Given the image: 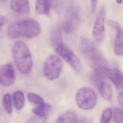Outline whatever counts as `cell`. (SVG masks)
Returning <instances> with one entry per match:
<instances>
[{"instance_id": "obj_1", "label": "cell", "mask_w": 123, "mask_h": 123, "mask_svg": "<svg viewBox=\"0 0 123 123\" xmlns=\"http://www.w3.org/2000/svg\"><path fill=\"white\" fill-rule=\"evenodd\" d=\"M41 30V26L38 21L27 18L11 24L8 27V34L12 39L21 37L31 38L38 36Z\"/></svg>"}, {"instance_id": "obj_2", "label": "cell", "mask_w": 123, "mask_h": 123, "mask_svg": "<svg viewBox=\"0 0 123 123\" xmlns=\"http://www.w3.org/2000/svg\"><path fill=\"white\" fill-rule=\"evenodd\" d=\"M14 62L19 71L23 74L30 72L33 66V60L28 47L23 42H17L12 48Z\"/></svg>"}, {"instance_id": "obj_3", "label": "cell", "mask_w": 123, "mask_h": 123, "mask_svg": "<svg viewBox=\"0 0 123 123\" xmlns=\"http://www.w3.org/2000/svg\"><path fill=\"white\" fill-rule=\"evenodd\" d=\"M80 47L81 52L91 62L93 68L98 66L106 67L107 62L105 59L91 40L82 38Z\"/></svg>"}, {"instance_id": "obj_4", "label": "cell", "mask_w": 123, "mask_h": 123, "mask_svg": "<svg viewBox=\"0 0 123 123\" xmlns=\"http://www.w3.org/2000/svg\"><path fill=\"white\" fill-rule=\"evenodd\" d=\"M75 100L79 108L83 110H90L96 105L97 96L92 89L88 87H83L77 92Z\"/></svg>"}, {"instance_id": "obj_5", "label": "cell", "mask_w": 123, "mask_h": 123, "mask_svg": "<svg viewBox=\"0 0 123 123\" xmlns=\"http://www.w3.org/2000/svg\"><path fill=\"white\" fill-rule=\"evenodd\" d=\"M62 63L61 59L56 55L49 56L44 66V73L48 80H54L57 79L61 73Z\"/></svg>"}, {"instance_id": "obj_6", "label": "cell", "mask_w": 123, "mask_h": 123, "mask_svg": "<svg viewBox=\"0 0 123 123\" xmlns=\"http://www.w3.org/2000/svg\"><path fill=\"white\" fill-rule=\"evenodd\" d=\"M57 55L69 63L73 69L77 72L80 71L81 65L78 57L72 51L63 43H61L55 48Z\"/></svg>"}, {"instance_id": "obj_7", "label": "cell", "mask_w": 123, "mask_h": 123, "mask_svg": "<svg viewBox=\"0 0 123 123\" xmlns=\"http://www.w3.org/2000/svg\"><path fill=\"white\" fill-rule=\"evenodd\" d=\"M105 10L103 7L99 10L96 15L93 28V37L95 41L100 42L105 34Z\"/></svg>"}, {"instance_id": "obj_8", "label": "cell", "mask_w": 123, "mask_h": 123, "mask_svg": "<svg viewBox=\"0 0 123 123\" xmlns=\"http://www.w3.org/2000/svg\"><path fill=\"white\" fill-rule=\"evenodd\" d=\"M16 78L15 70L11 64H5L0 66V85L4 86L11 85Z\"/></svg>"}, {"instance_id": "obj_9", "label": "cell", "mask_w": 123, "mask_h": 123, "mask_svg": "<svg viewBox=\"0 0 123 123\" xmlns=\"http://www.w3.org/2000/svg\"><path fill=\"white\" fill-rule=\"evenodd\" d=\"M107 24L116 31L114 42V53L116 55L121 56L123 55V30L117 22L111 20H108Z\"/></svg>"}, {"instance_id": "obj_10", "label": "cell", "mask_w": 123, "mask_h": 123, "mask_svg": "<svg viewBox=\"0 0 123 123\" xmlns=\"http://www.w3.org/2000/svg\"><path fill=\"white\" fill-rule=\"evenodd\" d=\"M105 72L106 76L112 81L117 90H122L123 85L122 72L118 69H110L107 68L106 69Z\"/></svg>"}, {"instance_id": "obj_11", "label": "cell", "mask_w": 123, "mask_h": 123, "mask_svg": "<svg viewBox=\"0 0 123 123\" xmlns=\"http://www.w3.org/2000/svg\"><path fill=\"white\" fill-rule=\"evenodd\" d=\"M10 5L12 10L19 14H27L30 11V3L28 0H12Z\"/></svg>"}, {"instance_id": "obj_12", "label": "cell", "mask_w": 123, "mask_h": 123, "mask_svg": "<svg viewBox=\"0 0 123 123\" xmlns=\"http://www.w3.org/2000/svg\"><path fill=\"white\" fill-rule=\"evenodd\" d=\"M54 2L48 0H37L36 4V12L38 14L48 15L54 5Z\"/></svg>"}, {"instance_id": "obj_13", "label": "cell", "mask_w": 123, "mask_h": 123, "mask_svg": "<svg viewBox=\"0 0 123 123\" xmlns=\"http://www.w3.org/2000/svg\"><path fill=\"white\" fill-rule=\"evenodd\" d=\"M98 84L99 91L102 97L107 101L111 100L112 90L111 86L104 81L100 82Z\"/></svg>"}, {"instance_id": "obj_14", "label": "cell", "mask_w": 123, "mask_h": 123, "mask_svg": "<svg viewBox=\"0 0 123 123\" xmlns=\"http://www.w3.org/2000/svg\"><path fill=\"white\" fill-rule=\"evenodd\" d=\"M77 116L73 111H69L63 114L57 118L55 123H78Z\"/></svg>"}, {"instance_id": "obj_15", "label": "cell", "mask_w": 123, "mask_h": 123, "mask_svg": "<svg viewBox=\"0 0 123 123\" xmlns=\"http://www.w3.org/2000/svg\"><path fill=\"white\" fill-rule=\"evenodd\" d=\"M51 109V105L43 103L38 105L33 110V111L36 116L41 117H46Z\"/></svg>"}, {"instance_id": "obj_16", "label": "cell", "mask_w": 123, "mask_h": 123, "mask_svg": "<svg viewBox=\"0 0 123 123\" xmlns=\"http://www.w3.org/2000/svg\"><path fill=\"white\" fill-rule=\"evenodd\" d=\"M14 105L17 109H20L24 106L25 103V96L21 91H16L13 96Z\"/></svg>"}, {"instance_id": "obj_17", "label": "cell", "mask_w": 123, "mask_h": 123, "mask_svg": "<svg viewBox=\"0 0 123 123\" xmlns=\"http://www.w3.org/2000/svg\"><path fill=\"white\" fill-rule=\"evenodd\" d=\"M51 41L55 48L62 42V33L59 29L56 28L52 32L51 35Z\"/></svg>"}, {"instance_id": "obj_18", "label": "cell", "mask_w": 123, "mask_h": 123, "mask_svg": "<svg viewBox=\"0 0 123 123\" xmlns=\"http://www.w3.org/2000/svg\"><path fill=\"white\" fill-rule=\"evenodd\" d=\"M3 104L7 112L11 114L12 112V107L10 95L9 93L6 94L3 97Z\"/></svg>"}, {"instance_id": "obj_19", "label": "cell", "mask_w": 123, "mask_h": 123, "mask_svg": "<svg viewBox=\"0 0 123 123\" xmlns=\"http://www.w3.org/2000/svg\"><path fill=\"white\" fill-rule=\"evenodd\" d=\"M28 98L31 103L34 104L40 105L44 103L43 98L39 96L32 92L29 93Z\"/></svg>"}, {"instance_id": "obj_20", "label": "cell", "mask_w": 123, "mask_h": 123, "mask_svg": "<svg viewBox=\"0 0 123 123\" xmlns=\"http://www.w3.org/2000/svg\"><path fill=\"white\" fill-rule=\"evenodd\" d=\"M112 111L111 109L108 108L104 111L101 116L100 123H109L112 118Z\"/></svg>"}, {"instance_id": "obj_21", "label": "cell", "mask_w": 123, "mask_h": 123, "mask_svg": "<svg viewBox=\"0 0 123 123\" xmlns=\"http://www.w3.org/2000/svg\"><path fill=\"white\" fill-rule=\"evenodd\" d=\"M114 117L117 123H123V113L122 109L116 108L114 110Z\"/></svg>"}, {"instance_id": "obj_22", "label": "cell", "mask_w": 123, "mask_h": 123, "mask_svg": "<svg viewBox=\"0 0 123 123\" xmlns=\"http://www.w3.org/2000/svg\"><path fill=\"white\" fill-rule=\"evenodd\" d=\"M46 117L36 116L32 118L27 123H46Z\"/></svg>"}, {"instance_id": "obj_23", "label": "cell", "mask_w": 123, "mask_h": 123, "mask_svg": "<svg viewBox=\"0 0 123 123\" xmlns=\"http://www.w3.org/2000/svg\"><path fill=\"white\" fill-rule=\"evenodd\" d=\"M91 10L92 13H94L95 11L96 8L97 6L98 1L97 0H92L91 1Z\"/></svg>"}, {"instance_id": "obj_24", "label": "cell", "mask_w": 123, "mask_h": 123, "mask_svg": "<svg viewBox=\"0 0 123 123\" xmlns=\"http://www.w3.org/2000/svg\"><path fill=\"white\" fill-rule=\"evenodd\" d=\"M7 23L6 18L2 16H0V28L2 26L5 24Z\"/></svg>"}, {"instance_id": "obj_25", "label": "cell", "mask_w": 123, "mask_h": 123, "mask_svg": "<svg viewBox=\"0 0 123 123\" xmlns=\"http://www.w3.org/2000/svg\"><path fill=\"white\" fill-rule=\"evenodd\" d=\"M118 101L119 104L122 106L123 105V93L122 92H120L118 95Z\"/></svg>"}, {"instance_id": "obj_26", "label": "cell", "mask_w": 123, "mask_h": 123, "mask_svg": "<svg viewBox=\"0 0 123 123\" xmlns=\"http://www.w3.org/2000/svg\"><path fill=\"white\" fill-rule=\"evenodd\" d=\"M79 123H92L90 120L87 119L83 118L79 121Z\"/></svg>"}, {"instance_id": "obj_27", "label": "cell", "mask_w": 123, "mask_h": 123, "mask_svg": "<svg viewBox=\"0 0 123 123\" xmlns=\"http://www.w3.org/2000/svg\"><path fill=\"white\" fill-rule=\"evenodd\" d=\"M116 2L117 3H118V4H120L122 3L123 1H122V0H117L116 1Z\"/></svg>"}]
</instances>
